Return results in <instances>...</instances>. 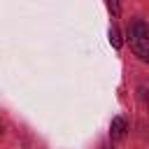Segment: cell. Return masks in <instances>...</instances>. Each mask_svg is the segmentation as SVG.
Segmentation results:
<instances>
[{"label":"cell","mask_w":149,"mask_h":149,"mask_svg":"<svg viewBox=\"0 0 149 149\" xmlns=\"http://www.w3.org/2000/svg\"><path fill=\"white\" fill-rule=\"evenodd\" d=\"M107 7H109V12H112V16L116 19V16H119V2H116V0H107Z\"/></svg>","instance_id":"obj_4"},{"label":"cell","mask_w":149,"mask_h":149,"mask_svg":"<svg viewBox=\"0 0 149 149\" xmlns=\"http://www.w3.org/2000/svg\"><path fill=\"white\" fill-rule=\"evenodd\" d=\"M0 133H2V123H0Z\"/></svg>","instance_id":"obj_6"},{"label":"cell","mask_w":149,"mask_h":149,"mask_svg":"<svg viewBox=\"0 0 149 149\" xmlns=\"http://www.w3.org/2000/svg\"><path fill=\"white\" fill-rule=\"evenodd\" d=\"M109 42H112V47H114V49H121V44H123L116 26H112V28H109Z\"/></svg>","instance_id":"obj_3"},{"label":"cell","mask_w":149,"mask_h":149,"mask_svg":"<svg viewBox=\"0 0 149 149\" xmlns=\"http://www.w3.org/2000/svg\"><path fill=\"white\" fill-rule=\"evenodd\" d=\"M140 95H142V102L149 107V86H142L140 88Z\"/></svg>","instance_id":"obj_5"},{"label":"cell","mask_w":149,"mask_h":149,"mask_svg":"<svg viewBox=\"0 0 149 149\" xmlns=\"http://www.w3.org/2000/svg\"><path fill=\"white\" fill-rule=\"evenodd\" d=\"M128 40H130L133 54L140 61L149 63V26L144 21H140V19L130 21V26H128Z\"/></svg>","instance_id":"obj_1"},{"label":"cell","mask_w":149,"mask_h":149,"mask_svg":"<svg viewBox=\"0 0 149 149\" xmlns=\"http://www.w3.org/2000/svg\"><path fill=\"white\" fill-rule=\"evenodd\" d=\"M102 149H109V147H102Z\"/></svg>","instance_id":"obj_7"},{"label":"cell","mask_w":149,"mask_h":149,"mask_svg":"<svg viewBox=\"0 0 149 149\" xmlns=\"http://www.w3.org/2000/svg\"><path fill=\"white\" fill-rule=\"evenodd\" d=\"M126 130H128L126 119H123V116H114V119H112V126H109L112 140H123V137H126Z\"/></svg>","instance_id":"obj_2"}]
</instances>
